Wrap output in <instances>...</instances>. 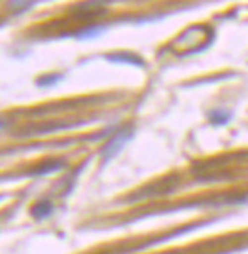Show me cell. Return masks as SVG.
Wrapping results in <instances>:
<instances>
[{
    "instance_id": "cell-1",
    "label": "cell",
    "mask_w": 248,
    "mask_h": 254,
    "mask_svg": "<svg viewBox=\"0 0 248 254\" xmlns=\"http://www.w3.org/2000/svg\"><path fill=\"white\" fill-rule=\"evenodd\" d=\"M51 211V207L48 205V203H44V205H38V207H34L33 209V214L34 216H38V218H44L48 212Z\"/></svg>"
}]
</instances>
